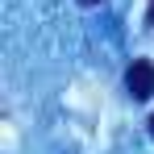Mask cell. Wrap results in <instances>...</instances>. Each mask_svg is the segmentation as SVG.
Instances as JSON below:
<instances>
[{"label": "cell", "mask_w": 154, "mask_h": 154, "mask_svg": "<svg viewBox=\"0 0 154 154\" xmlns=\"http://www.w3.org/2000/svg\"><path fill=\"white\" fill-rule=\"evenodd\" d=\"M146 25L154 29V0H150V8H146Z\"/></svg>", "instance_id": "obj_2"}, {"label": "cell", "mask_w": 154, "mask_h": 154, "mask_svg": "<svg viewBox=\"0 0 154 154\" xmlns=\"http://www.w3.org/2000/svg\"><path fill=\"white\" fill-rule=\"evenodd\" d=\"M150 137H154V112H150Z\"/></svg>", "instance_id": "obj_3"}, {"label": "cell", "mask_w": 154, "mask_h": 154, "mask_svg": "<svg viewBox=\"0 0 154 154\" xmlns=\"http://www.w3.org/2000/svg\"><path fill=\"white\" fill-rule=\"evenodd\" d=\"M79 4H100V0H79Z\"/></svg>", "instance_id": "obj_4"}, {"label": "cell", "mask_w": 154, "mask_h": 154, "mask_svg": "<svg viewBox=\"0 0 154 154\" xmlns=\"http://www.w3.org/2000/svg\"><path fill=\"white\" fill-rule=\"evenodd\" d=\"M125 88H129L133 100H150V96H154V63H150V58H133V63H129Z\"/></svg>", "instance_id": "obj_1"}]
</instances>
